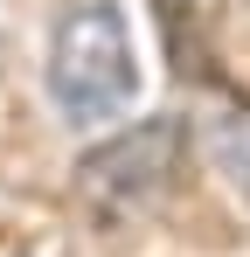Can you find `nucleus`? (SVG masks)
Instances as JSON below:
<instances>
[{"mask_svg": "<svg viewBox=\"0 0 250 257\" xmlns=\"http://www.w3.org/2000/svg\"><path fill=\"white\" fill-rule=\"evenodd\" d=\"M42 84L56 118L77 132H111L132 118L139 104V49L132 28L111 0H70L49 28V56H42Z\"/></svg>", "mask_w": 250, "mask_h": 257, "instance_id": "f257e3e1", "label": "nucleus"}, {"mask_svg": "<svg viewBox=\"0 0 250 257\" xmlns=\"http://www.w3.org/2000/svg\"><path fill=\"white\" fill-rule=\"evenodd\" d=\"M174 146H181V125H174V118L132 125V132H118V139H104V146L77 167V188H83V195H97L104 209H139L146 195H160V188H167Z\"/></svg>", "mask_w": 250, "mask_h": 257, "instance_id": "f03ea898", "label": "nucleus"}, {"mask_svg": "<svg viewBox=\"0 0 250 257\" xmlns=\"http://www.w3.org/2000/svg\"><path fill=\"white\" fill-rule=\"evenodd\" d=\"M167 56L181 77H215V35H222V0H153Z\"/></svg>", "mask_w": 250, "mask_h": 257, "instance_id": "7ed1b4c3", "label": "nucleus"}, {"mask_svg": "<svg viewBox=\"0 0 250 257\" xmlns=\"http://www.w3.org/2000/svg\"><path fill=\"white\" fill-rule=\"evenodd\" d=\"M202 146L215 160V174L250 202V104L243 97H208L202 104Z\"/></svg>", "mask_w": 250, "mask_h": 257, "instance_id": "20e7f679", "label": "nucleus"}]
</instances>
